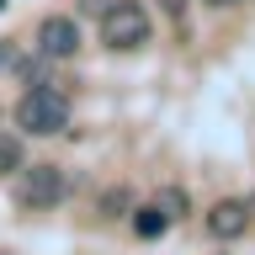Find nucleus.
Listing matches in <instances>:
<instances>
[{"mask_svg": "<svg viewBox=\"0 0 255 255\" xmlns=\"http://www.w3.org/2000/svg\"><path fill=\"white\" fill-rule=\"evenodd\" d=\"M16 123L27 128V133H64L69 128V96L59 85H32L21 101H16Z\"/></svg>", "mask_w": 255, "mask_h": 255, "instance_id": "obj_1", "label": "nucleus"}, {"mask_svg": "<svg viewBox=\"0 0 255 255\" xmlns=\"http://www.w3.org/2000/svg\"><path fill=\"white\" fill-rule=\"evenodd\" d=\"M16 202L21 207H32V213H37V207H59L64 197H69V175L59 170V165H21V175H16Z\"/></svg>", "mask_w": 255, "mask_h": 255, "instance_id": "obj_2", "label": "nucleus"}, {"mask_svg": "<svg viewBox=\"0 0 255 255\" xmlns=\"http://www.w3.org/2000/svg\"><path fill=\"white\" fill-rule=\"evenodd\" d=\"M101 37L107 48H143L149 43V11L133 5V0H117L101 11Z\"/></svg>", "mask_w": 255, "mask_h": 255, "instance_id": "obj_3", "label": "nucleus"}, {"mask_svg": "<svg viewBox=\"0 0 255 255\" xmlns=\"http://www.w3.org/2000/svg\"><path fill=\"white\" fill-rule=\"evenodd\" d=\"M32 48H37V59H48V64L75 59V53H80V21H75V16H43Z\"/></svg>", "mask_w": 255, "mask_h": 255, "instance_id": "obj_4", "label": "nucleus"}, {"mask_svg": "<svg viewBox=\"0 0 255 255\" xmlns=\"http://www.w3.org/2000/svg\"><path fill=\"white\" fill-rule=\"evenodd\" d=\"M250 229V202H218V207H207V234L213 239H239Z\"/></svg>", "mask_w": 255, "mask_h": 255, "instance_id": "obj_5", "label": "nucleus"}, {"mask_svg": "<svg viewBox=\"0 0 255 255\" xmlns=\"http://www.w3.org/2000/svg\"><path fill=\"white\" fill-rule=\"evenodd\" d=\"M170 223H175V218L165 213V207H159V202H149V207H138V213H133V234H138V239H159Z\"/></svg>", "mask_w": 255, "mask_h": 255, "instance_id": "obj_6", "label": "nucleus"}, {"mask_svg": "<svg viewBox=\"0 0 255 255\" xmlns=\"http://www.w3.org/2000/svg\"><path fill=\"white\" fill-rule=\"evenodd\" d=\"M5 170H21V138H11V133H0V175Z\"/></svg>", "mask_w": 255, "mask_h": 255, "instance_id": "obj_7", "label": "nucleus"}, {"mask_svg": "<svg viewBox=\"0 0 255 255\" xmlns=\"http://www.w3.org/2000/svg\"><path fill=\"white\" fill-rule=\"evenodd\" d=\"M154 202L165 207L170 218H181V213H186V191H181V186H165V191H154Z\"/></svg>", "mask_w": 255, "mask_h": 255, "instance_id": "obj_8", "label": "nucleus"}, {"mask_svg": "<svg viewBox=\"0 0 255 255\" xmlns=\"http://www.w3.org/2000/svg\"><path fill=\"white\" fill-rule=\"evenodd\" d=\"M0 69H27V59H21V43H16V37H0Z\"/></svg>", "mask_w": 255, "mask_h": 255, "instance_id": "obj_9", "label": "nucleus"}, {"mask_svg": "<svg viewBox=\"0 0 255 255\" xmlns=\"http://www.w3.org/2000/svg\"><path fill=\"white\" fill-rule=\"evenodd\" d=\"M123 207H128V191H123V186L101 197V213H123Z\"/></svg>", "mask_w": 255, "mask_h": 255, "instance_id": "obj_10", "label": "nucleus"}, {"mask_svg": "<svg viewBox=\"0 0 255 255\" xmlns=\"http://www.w3.org/2000/svg\"><path fill=\"white\" fill-rule=\"evenodd\" d=\"M159 11H165V16H175V21H186V11H191V0H159Z\"/></svg>", "mask_w": 255, "mask_h": 255, "instance_id": "obj_11", "label": "nucleus"}, {"mask_svg": "<svg viewBox=\"0 0 255 255\" xmlns=\"http://www.w3.org/2000/svg\"><path fill=\"white\" fill-rule=\"evenodd\" d=\"M202 5H234V0H202Z\"/></svg>", "mask_w": 255, "mask_h": 255, "instance_id": "obj_12", "label": "nucleus"}, {"mask_svg": "<svg viewBox=\"0 0 255 255\" xmlns=\"http://www.w3.org/2000/svg\"><path fill=\"white\" fill-rule=\"evenodd\" d=\"M0 11H5V0H0Z\"/></svg>", "mask_w": 255, "mask_h": 255, "instance_id": "obj_13", "label": "nucleus"}]
</instances>
